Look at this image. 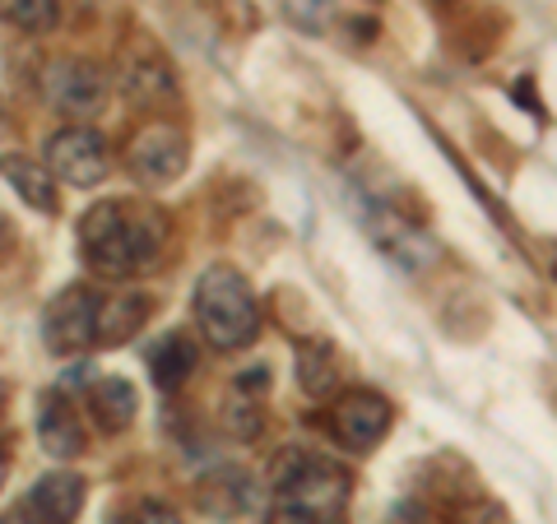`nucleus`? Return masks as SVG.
I'll return each instance as SVG.
<instances>
[{
	"instance_id": "1a4fd4ad",
	"label": "nucleus",
	"mask_w": 557,
	"mask_h": 524,
	"mask_svg": "<svg viewBox=\"0 0 557 524\" xmlns=\"http://www.w3.org/2000/svg\"><path fill=\"white\" fill-rule=\"evenodd\" d=\"M84 492H89V483L75 469L42 474L24 497V524H70L84 511Z\"/></svg>"
},
{
	"instance_id": "5701e85b",
	"label": "nucleus",
	"mask_w": 557,
	"mask_h": 524,
	"mask_svg": "<svg viewBox=\"0 0 557 524\" xmlns=\"http://www.w3.org/2000/svg\"><path fill=\"white\" fill-rule=\"evenodd\" d=\"M5 478H10V450L0 441V487H5Z\"/></svg>"
},
{
	"instance_id": "423d86ee",
	"label": "nucleus",
	"mask_w": 557,
	"mask_h": 524,
	"mask_svg": "<svg viewBox=\"0 0 557 524\" xmlns=\"http://www.w3.org/2000/svg\"><path fill=\"white\" fill-rule=\"evenodd\" d=\"M98 311H102V297L89 284H70L65 292L51 297L47 316H42V335L51 353H79V348L98 344Z\"/></svg>"
},
{
	"instance_id": "f3484780",
	"label": "nucleus",
	"mask_w": 557,
	"mask_h": 524,
	"mask_svg": "<svg viewBox=\"0 0 557 524\" xmlns=\"http://www.w3.org/2000/svg\"><path fill=\"white\" fill-rule=\"evenodd\" d=\"M0 20L24 33H51L61 20V0H0Z\"/></svg>"
},
{
	"instance_id": "2eb2a0df",
	"label": "nucleus",
	"mask_w": 557,
	"mask_h": 524,
	"mask_svg": "<svg viewBox=\"0 0 557 524\" xmlns=\"http://www.w3.org/2000/svg\"><path fill=\"white\" fill-rule=\"evenodd\" d=\"M89 409H94V423L102 432H126L135 423V409H139V395L131 380L121 376H102L98 386L89 390Z\"/></svg>"
},
{
	"instance_id": "6e6552de",
	"label": "nucleus",
	"mask_w": 557,
	"mask_h": 524,
	"mask_svg": "<svg viewBox=\"0 0 557 524\" xmlns=\"http://www.w3.org/2000/svg\"><path fill=\"white\" fill-rule=\"evenodd\" d=\"M395 423V409L386 395L376 390H348L335 409H330V436L344 446V450H372L381 446V436L391 432Z\"/></svg>"
},
{
	"instance_id": "7ed1b4c3",
	"label": "nucleus",
	"mask_w": 557,
	"mask_h": 524,
	"mask_svg": "<svg viewBox=\"0 0 557 524\" xmlns=\"http://www.w3.org/2000/svg\"><path fill=\"white\" fill-rule=\"evenodd\" d=\"M274 478V492L284 506H293V511H302L311 520L321 524H335L344 515V501H348V474L325 460V456H307V450L288 446L278 450V460L270 469Z\"/></svg>"
},
{
	"instance_id": "20e7f679",
	"label": "nucleus",
	"mask_w": 557,
	"mask_h": 524,
	"mask_svg": "<svg viewBox=\"0 0 557 524\" xmlns=\"http://www.w3.org/2000/svg\"><path fill=\"white\" fill-rule=\"evenodd\" d=\"M126 163L145 186H168V182H177L190 163V139L182 126H172V121H145L126 145Z\"/></svg>"
},
{
	"instance_id": "b1692460",
	"label": "nucleus",
	"mask_w": 557,
	"mask_h": 524,
	"mask_svg": "<svg viewBox=\"0 0 557 524\" xmlns=\"http://www.w3.org/2000/svg\"><path fill=\"white\" fill-rule=\"evenodd\" d=\"M0 126H5V102H0Z\"/></svg>"
},
{
	"instance_id": "9b49d317",
	"label": "nucleus",
	"mask_w": 557,
	"mask_h": 524,
	"mask_svg": "<svg viewBox=\"0 0 557 524\" xmlns=\"http://www.w3.org/2000/svg\"><path fill=\"white\" fill-rule=\"evenodd\" d=\"M38 441L51 460H75L84 456V427H79V413L70 409L65 395H42L38 404Z\"/></svg>"
},
{
	"instance_id": "dca6fc26",
	"label": "nucleus",
	"mask_w": 557,
	"mask_h": 524,
	"mask_svg": "<svg viewBox=\"0 0 557 524\" xmlns=\"http://www.w3.org/2000/svg\"><path fill=\"white\" fill-rule=\"evenodd\" d=\"M298 386L307 395H325L330 386H335V353H330L325 339L298 344Z\"/></svg>"
},
{
	"instance_id": "412c9836",
	"label": "nucleus",
	"mask_w": 557,
	"mask_h": 524,
	"mask_svg": "<svg viewBox=\"0 0 557 524\" xmlns=\"http://www.w3.org/2000/svg\"><path fill=\"white\" fill-rule=\"evenodd\" d=\"M265 376H270L265 366H251V372H242V376H237V390H265V386H270Z\"/></svg>"
},
{
	"instance_id": "f8f14e48",
	"label": "nucleus",
	"mask_w": 557,
	"mask_h": 524,
	"mask_svg": "<svg viewBox=\"0 0 557 524\" xmlns=\"http://www.w3.org/2000/svg\"><path fill=\"white\" fill-rule=\"evenodd\" d=\"M0 177L20 190V200L28 209H38V214H57L61 209L57 172H51L47 163H33V159H24V153H5V159H0Z\"/></svg>"
},
{
	"instance_id": "4be33fe9",
	"label": "nucleus",
	"mask_w": 557,
	"mask_h": 524,
	"mask_svg": "<svg viewBox=\"0 0 557 524\" xmlns=\"http://www.w3.org/2000/svg\"><path fill=\"white\" fill-rule=\"evenodd\" d=\"M14 247V223L5 219V214H0V255H5Z\"/></svg>"
},
{
	"instance_id": "a211bd4d",
	"label": "nucleus",
	"mask_w": 557,
	"mask_h": 524,
	"mask_svg": "<svg viewBox=\"0 0 557 524\" xmlns=\"http://www.w3.org/2000/svg\"><path fill=\"white\" fill-rule=\"evenodd\" d=\"M126 93L135 102H163L172 93V70L163 61H135L126 70Z\"/></svg>"
},
{
	"instance_id": "6ab92c4d",
	"label": "nucleus",
	"mask_w": 557,
	"mask_h": 524,
	"mask_svg": "<svg viewBox=\"0 0 557 524\" xmlns=\"http://www.w3.org/2000/svg\"><path fill=\"white\" fill-rule=\"evenodd\" d=\"M131 524H182V515L172 511L168 501H139L135 515H131Z\"/></svg>"
},
{
	"instance_id": "ddd939ff",
	"label": "nucleus",
	"mask_w": 557,
	"mask_h": 524,
	"mask_svg": "<svg viewBox=\"0 0 557 524\" xmlns=\"http://www.w3.org/2000/svg\"><path fill=\"white\" fill-rule=\"evenodd\" d=\"M153 311V297L149 292H121V297H102V311H98V344L112 348V344H126L145 329Z\"/></svg>"
},
{
	"instance_id": "39448f33",
	"label": "nucleus",
	"mask_w": 557,
	"mask_h": 524,
	"mask_svg": "<svg viewBox=\"0 0 557 524\" xmlns=\"http://www.w3.org/2000/svg\"><path fill=\"white\" fill-rule=\"evenodd\" d=\"M42 153H47V167L70 186H98V182H108V172H112V149H108V139H102V130H94V126L51 130Z\"/></svg>"
},
{
	"instance_id": "393cba45",
	"label": "nucleus",
	"mask_w": 557,
	"mask_h": 524,
	"mask_svg": "<svg viewBox=\"0 0 557 524\" xmlns=\"http://www.w3.org/2000/svg\"><path fill=\"white\" fill-rule=\"evenodd\" d=\"M0 524H20V520H0Z\"/></svg>"
},
{
	"instance_id": "0eeeda50",
	"label": "nucleus",
	"mask_w": 557,
	"mask_h": 524,
	"mask_svg": "<svg viewBox=\"0 0 557 524\" xmlns=\"http://www.w3.org/2000/svg\"><path fill=\"white\" fill-rule=\"evenodd\" d=\"M112 84L102 75V65L84 61V57H61L47 65V98L51 108L65 116H98L108 108Z\"/></svg>"
},
{
	"instance_id": "f03ea898",
	"label": "nucleus",
	"mask_w": 557,
	"mask_h": 524,
	"mask_svg": "<svg viewBox=\"0 0 557 524\" xmlns=\"http://www.w3.org/2000/svg\"><path fill=\"white\" fill-rule=\"evenodd\" d=\"M196 321L205 329V339L233 353L247 348L260 335V302L247 284V274L233 265H209L196 284Z\"/></svg>"
},
{
	"instance_id": "f257e3e1",
	"label": "nucleus",
	"mask_w": 557,
	"mask_h": 524,
	"mask_svg": "<svg viewBox=\"0 0 557 524\" xmlns=\"http://www.w3.org/2000/svg\"><path fill=\"white\" fill-rule=\"evenodd\" d=\"M159 241H163V219L145 204L98 200L79 219V255L102 278H131L139 270H153Z\"/></svg>"
},
{
	"instance_id": "4468645a",
	"label": "nucleus",
	"mask_w": 557,
	"mask_h": 524,
	"mask_svg": "<svg viewBox=\"0 0 557 524\" xmlns=\"http://www.w3.org/2000/svg\"><path fill=\"white\" fill-rule=\"evenodd\" d=\"M196 362H200V348L186 335H163L149 348V376H153V386L168 390V395L182 390L186 380L196 376Z\"/></svg>"
},
{
	"instance_id": "aec40b11",
	"label": "nucleus",
	"mask_w": 557,
	"mask_h": 524,
	"mask_svg": "<svg viewBox=\"0 0 557 524\" xmlns=\"http://www.w3.org/2000/svg\"><path fill=\"white\" fill-rule=\"evenodd\" d=\"M270 524H321V520H311V515H302V511H293V506L278 501L274 515H270Z\"/></svg>"
},
{
	"instance_id": "9d476101",
	"label": "nucleus",
	"mask_w": 557,
	"mask_h": 524,
	"mask_svg": "<svg viewBox=\"0 0 557 524\" xmlns=\"http://www.w3.org/2000/svg\"><path fill=\"white\" fill-rule=\"evenodd\" d=\"M196 501H200V511H205L209 520L228 524V520H242V515L251 511V501H256V483H251L247 469L223 464V469H214V474H205V478H200Z\"/></svg>"
}]
</instances>
